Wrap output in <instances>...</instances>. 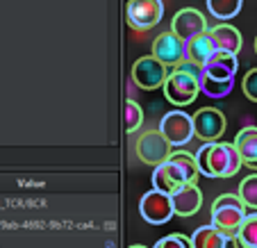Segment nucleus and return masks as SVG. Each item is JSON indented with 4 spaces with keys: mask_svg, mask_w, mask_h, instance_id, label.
<instances>
[{
    "mask_svg": "<svg viewBox=\"0 0 257 248\" xmlns=\"http://www.w3.org/2000/svg\"><path fill=\"white\" fill-rule=\"evenodd\" d=\"M196 162H198L200 175L214 178V180L234 178L243 166L237 146L228 141H205L196 153Z\"/></svg>",
    "mask_w": 257,
    "mask_h": 248,
    "instance_id": "obj_1",
    "label": "nucleus"
},
{
    "mask_svg": "<svg viewBox=\"0 0 257 248\" xmlns=\"http://www.w3.org/2000/svg\"><path fill=\"white\" fill-rule=\"evenodd\" d=\"M200 71L203 68L196 66L191 62H182L169 73L164 87V98L173 105V107H187L198 98L200 93Z\"/></svg>",
    "mask_w": 257,
    "mask_h": 248,
    "instance_id": "obj_2",
    "label": "nucleus"
},
{
    "mask_svg": "<svg viewBox=\"0 0 257 248\" xmlns=\"http://www.w3.org/2000/svg\"><path fill=\"white\" fill-rule=\"evenodd\" d=\"M209 216H212V225H216L218 230H223L225 234L237 237L243 219L248 216V207L239 198V194H221L218 198H214Z\"/></svg>",
    "mask_w": 257,
    "mask_h": 248,
    "instance_id": "obj_3",
    "label": "nucleus"
},
{
    "mask_svg": "<svg viewBox=\"0 0 257 248\" xmlns=\"http://www.w3.org/2000/svg\"><path fill=\"white\" fill-rule=\"evenodd\" d=\"M169 66L162 64L157 57L153 55H146V57H139L135 64H132V82L137 84L144 91H155V89H162L169 78Z\"/></svg>",
    "mask_w": 257,
    "mask_h": 248,
    "instance_id": "obj_4",
    "label": "nucleus"
},
{
    "mask_svg": "<svg viewBox=\"0 0 257 248\" xmlns=\"http://www.w3.org/2000/svg\"><path fill=\"white\" fill-rule=\"evenodd\" d=\"M160 132L166 137L173 148H180L189 144L191 139L196 137V128H194V116H189L182 109H171L162 116L160 121Z\"/></svg>",
    "mask_w": 257,
    "mask_h": 248,
    "instance_id": "obj_5",
    "label": "nucleus"
},
{
    "mask_svg": "<svg viewBox=\"0 0 257 248\" xmlns=\"http://www.w3.org/2000/svg\"><path fill=\"white\" fill-rule=\"evenodd\" d=\"M164 16V3L162 0H127L125 3V21L132 30H151L160 25Z\"/></svg>",
    "mask_w": 257,
    "mask_h": 248,
    "instance_id": "obj_6",
    "label": "nucleus"
},
{
    "mask_svg": "<svg viewBox=\"0 0 257 248\" xmlns=\"http://www.w3.org/2000/svg\"><path fill=\"white\" fill-rule=\"evenodd\" d=\"M171 144L166 141V137L160 132V128L157 130H146L144 135L139 137V139L135 141V153L137 157H139L144 164L148 166H160L162 162H166L171 157Z\"/></svg>",
    "mask_w": 257,
    "mask_h": 248,
    "instance_id": "obj_7",
    "label": "nucleus"
},
{
    "mask_svg": "<svg viewBox=\"0 0 257 248\" xmlns=\"http://www.w3.org/2000/svg\"><path fill=\"white\" fill-rule=\"evenodd\" d=\"M139 214L144 216L146 223H153V225L169 223V221L175 216L171 196L162 194V191H157V189L146 191L139 200Z\"/></svg>",
    "mask_w": 257,
    "mask_h": 248,
    "instance_id": "obj_8",
    "label": "nucleus"
},
{
    "mask_svg": "<svg viewBox=\"0 0 257 248\" xmlns=\"http://www.w3.org/2000/svg\"><path fill=\"white\" fill-rule=\"evenodd\" d=\"M207 30H209L207 28V19H205V14L200 10H196V7L178 10L175 12V16H173V21H171V32L178 34L185 44L194 41L196 37L205 34Z\"/></svg>",
    "mask_w": 257,
    "mask_h": 248,
    "instance_id": "obj_9",
    "label": "nucleus"
},
{
    "mask_svg": "<svg viewBox=\"0 0 257 248\" xmlns=\"http://www.w3.org/2000/svg\"><path fill=\"white\" fill-rule=\"evenodd\" d=\"M194 128H196V137L200 141H218L223 137L228 121H225L223 112L216 107H200L194 114Z\"/></svg>",
    "mask_w": 257,
    "mask_h": 248,
    "instance_id": "obj_10",
    "label": "nucleus"
},
{
    "mask_svg": "<svg viewBox=\"0 0 257 248\" xmlns=\"http://www.w3.org/2000/svg\"><path fill=\"white\" fill-rule=\"evenodd\" d=\"M153 57L166 66H180L187 59V44L173 32H162L153 41Z\"/></svg>",
    "mask_w": 257,
    "mask_h": 248,
    "instance_id": "obj_11",
    "label": "nucleus"
},
{
    "mask_svg": "<svg viewBox=\"0 0 257 248\" xmlns=\"http://www.w3.org/2000/svg\"><path fill=\"white\" fill-rule=\"evenodd\" d=\"M153 189L162 191V194H173V191H178L182 185H187L189 182V178H187V173L182 169H180L178 164H175L173 160H166L162 162L160 166H155L153 169Z\"/></svg>",
    "mask_w": 257,
    "mask_h": 248,
    "instance_id": "obj_12",
    "label": "nucleus"
},
{
    "mask_svg": "<svg viewBox=\"0 0 257 248\" xmlns=\"http://www.w3.org/2000/svg\"><path fill=\"white\" fill-rule=\"evenodd\" d=\"M171 203H173V212L175 216H194L200 207H203V191L198 189L196 182H187L182 185L178 191L171 194Z\"/></svg>",
    "mask_w": 257,
    "mask_h": 248,
    "instance_id": "obj_13",
    "label": "nucleus"
},
{
    "mask_svg": "<svg viewBox=\"0 0 257 248\" xmlns=\"http://www.w3.org/2000/svg\"><path fill=\"white\" fill-rule=\"evenodd\" d=\"M191 246L194 248H239L237 237L225 234L223 230H218L216 225L207 223L200 225L191 234Z\"/></svg>",
    "mask_w": 257,
    "mask_h": 248,
    "instance_id": "obj_14",
    "label": "nucleus"
},
{
    "mask_svg": "<svg viewBox=\"0 0 257 248\" xmlns=\"http://www.w3.org/2000/svg\"><path fill=\"white\" fill-rule=\"evenodd\" d=\"M237 71H239V59H237V55H230V53H216L203 66V75L218 80V82L234 80L237 78Z\"/></svg>",
    "mask_w": 257,
    "mask_h": 248,
    "instance_id": "obj_15",
    "label": "nucleus"
},
{
    "mask_svg": "<svg viewBox=\"0 0 257 248\" xmlns=\"http://www.w3.org/2000/svg\"><path fill=\"white\" fill-rule=\"evenodd\" d=\"M209 37H212L214 46H216L218 53H230V55H237L243 46V39H241V32H239L234 25L230 23H218L214 28L207 30Z\"/></svg>",
    "mask_w": 257,
    "mask_h": 248,
    "instance_id": "obj_16",
    "label": "nucleus"
},
{
    "mask_svg": "<svg viewBox=\"0 0 257 248\" xmlns=\"http://www.w3.org/2000/svg\"><path fill=\"white\" fill-rule=\"evenodd\" d=\"M237 146L239 155H241L243 166L248 169H257V126H246L237 132L232 141Z\"/></svg>",
    "mask_w": 257,
    "mask_h": 248,
    "instance_id": "obj_17",
    "label": "nucleus"
},
{
    "mask_svg": "<svg viewBox=\"0 0 257 248\" xmlns=\"http://www.w3.org/2000/svg\"><path fill=\"white\" fill-rule=\"evenodd\" d=\"M216 53H218V50H216V46H214L209 32L200 34V37H196L194 41H189V44H187V62L196 64V66H200V68H203Z\"/></svg>",
    "mask_w": 257,
    "mask_h": 248,
    "instance_id": "obj_18",
    "label": "nucleus"
},
{
    "mask_svg": "<svg viewBox=\"0 0 257 248\" xmlns=\"http://www.w3.org/2000/svg\"><path fill=\"white\" fill-rule=\"evenodd\" d=\"M207 12L218 21H230L241 12L243 0H205Z\"/></svg>",
    "mask_w": 257,
    "mask_h": 248,
    "instance_id": "obj_19",
    "label": "nucleus"
},
{
    "mask_svg": "<svg viewBox=\"0 0 257 248\" xmlns=\"http://www.w3.org/2000/svg\"><path fill=\"white\" fill-rule=\"evenodd\" d=\"M232 87H234V80H230V82H218V80H212V78H207V75H203V71H200V91L207 98L221 100V98L230 96Z\"/></svg>",
    "mask_w": 257,
    "mask_h": 248,
    "instance_id": "obj_20",
    "label": "nucleus"
},
{
    "mask_svg": "<svg viewBox=\"0 0 257 248\" xmlns=\"http://www.w3.org/2000/svg\"><path fill=\"white\" fill-rule=\"evenodd\" d=\"M237 241L241 248H257V209L243 219L237 232Z\"/></svg>",
    "mask_w": 257,
    "mask_h": 248,
    "instance_id": "obj_21",
    "label": "nucleus"
},
{
    "mask_svg": "<svg viewBox=\"0 0 257 248\" xmlns=\"http://www.w3.org/2000/svg\"><path fill=\"white\" fill-rule=\"evenodd\" d=\"M141 123H144V109L139 107V102L125 100V105H123V128H125V132L135 135L141 128Z\"/></svg>",
    "mask_w": 257,
    "mask_h": 248,
    "instance_id": "obj_22",
    "label": "nucleus"
},
{
    "mask_svg": "<svg viewBox=\"0 0 257 248\" xmlns=\"http://www.w3.org/2000/svg\"><path fill=\"white\" fill-rule=\"evenodd\" d=\"M237 194H239V198L246 203L248 209H257V173L246 175V178L239 182Z\"/></svg>",
    "mask_w": 257,
    "mask_h": 248,
    "instance_id": "obj_23",
    "label": "nucleus"
},
{
    "mask_svg": "<svg viewBox=\"0 0 257 248\" xmlns=\"http://www.w3.org/2000/svg\"><path fill=\"white\" fill-rule=\"evenodd\" d=\"M153 248H194V246H191V237L180 234V232H173V234L162 237Z\"/></svg>",
    "mask_w": 257,
    "mask_h": 248,
    "instance_id": "obj_24",
    "label": "nucleus"
},
{
    "mask_svg": "<svg viewBox=\"0 0 257 248\" xmlns=\"http://www.w3.org/2000/svg\"><path fill=\"white\" fill-rule=\"evenodd\" d=\"M241 89H243V96L248 98V100L257 102V66L250 68L246 75H243L241 80Z\"/></svg>",
    "mask_w": 257,
    "mask_h": 248,
    "instance_id": "obj_25",
    "label": "nucleus"
},
{
    "mask_svg": "<svg viewBox=\"0 0 257 248\" xmlns=\"http://www.w3.org/2000/svg\"><path fill=\"white\" fill-rule=\"evenodd\" d=\"M130 248H146V246H141V243H135V246H130Z\"/></svg>",
    "mask_w": 257,
    "mask_h": 248,
    "instance_id": "obj_26",
    "label": "nucleus"
},
{
    "mask_svg": "<svg viewBox=\"0 0 257 248\" xmlns=\"http://www.w3.org/2000/svg\"><path fill=\"white\" fill-rule=\"evenodd\" d=\"M255 53H257V37H255Z\"/></svg>",
    "mask_w": 257,
    "mask_h": 248,
    "instance_id": "obj_27",
    "label": "nucleus"
}]
</instances>
